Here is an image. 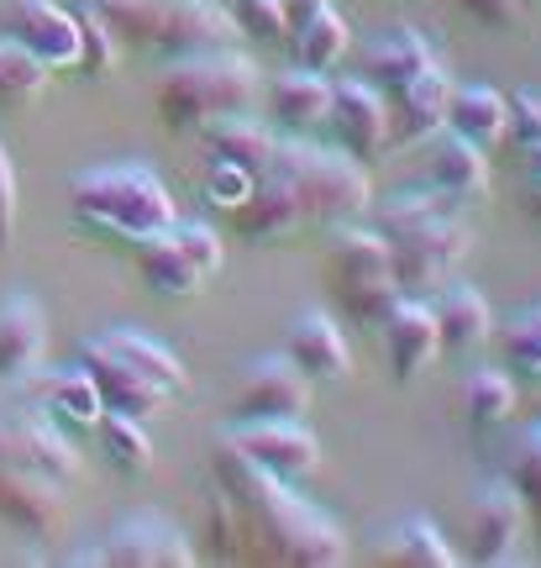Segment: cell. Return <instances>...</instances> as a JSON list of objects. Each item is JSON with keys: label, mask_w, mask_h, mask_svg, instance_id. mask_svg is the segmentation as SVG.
<instances>
[{"label": "cell", "mask_w": 541, "mask_h": 568, "mask_svg": "<svg viewBox=\"0 0 541 568\" xmlns=\"http://www.w3.org/2000/svg\"><path fill=\"white\" fill-rule=\"evenodd\" d=\"M226 495L242 510V531H247V558L284 568H341L353 558L347 531L326 516L321 506H310L295 495L289 479L258 468L253 458H242L237 447L216 443V464H211Z\"/></svg>", "instance_id": "cell-1"}, {"label": "cell", "mask_w": 541, "mask_h": 568, "mask_svg": "<svg viewBox=\"0 0 541 568\" xmlns=\"http://www.w3.org/2000/svg\"><path fill=\"white\" fill-rule=\"evenodd\" d=\"M263 90V69L247 53L232 48H201V53H180L163 63L159 84H153V111L163 116L169 132H201V126L232 116V111H253Z\"/></svg>", "instance_id": "cell-2"}, {"label": "cell", "mask_w": 541, "mask_h": 568, "mask_svg": "<svg viewBox=\"0 0 541 568\" xmlns=\"http://www.w3.org/2000/svg\"><path fill=\"white\" fill-rule=\"evenodd\" d=\"M69 216L84 232L142 243L163 226H174L180 205L147 163H95L69 180Z\"/></svg>", "instance_id": "cell-3"}, {"label": "cell", "mask_w": 541, "mask_h": 568, "mask_svg": "<svg viewBox=\"0 0 541 568\" xmlns=\"http://www.w3.org/2000/svg\"><path fill=\"white\" fill-rule=\"evenodd\" d=\"M111 38L142 53H201V48H232L237 21L221 0H90Z\"/></svg>", "instance_id": "cell-4"}, {"label": "cell", "mask_w": 541, "mask_h": 568, "mask_svg": "<svg viewBox=\"0 0 541 568\" xmlns=\"http://www.w3.org/2000/svg\"><path fill=\"white\" fill-rule=\"evenodd\" d=\"M263 174H279L295 190L305 222H326V226L358 222L363 211L374 205L368 163H358L341 148H321L316 138H279Z\"/></svg>", "instance_id": "cell-5"}, {"label": "cell", "mask_w": 541, "mask_h": 568, "mask_svg": "<svg viewBox=\"0 0 541 568\" xmlns=\"http://www.w3.org/2000/svg\"><path fill=\"white\" fill-rule=\"evenodd\" d=\"M326 274H331V290H337V305L363 326H379L389 316V305L405 295L400 280H395V243L379 226L363 222L331 226Z\"/></svg>", "instance_id": "cell-6"}, {"label": "cell", "mask_w": 541, "mask_h": 568, "mask_svg": "<svg viewBox=\"0 0 541 568\" xmlns=\"http://www.w3.org/2000/svg\"><path fill=\"white\" fill-rule=\"evenodd\" d=\"M389 243H395V280H400V290H437L468 258L473 237H468V226L452 211H437L426 222L389 232Z\"/></svg>", "instance_id": "cell-7"}, {"label": "cell", "mask_w": 541, "mask_h": 568, "mask_svg": "<svg viewBox=\"0 0 541 568\" xmlns=\"http://www.w3.org/2000/svg\"><path fill=\"white\" fill-rule=\"evenodd\" d=\"M221 443L237 447L242 458H253L258 468L279 474V479H310L321 468V443L300 416H268V422H232L221 432Z\"/></svg>", "instance_id": "cell-8"}, {"label": "cell", "mask_w": 541, "mask_h": 568, "mask_svg": "<svg viewBox=\"0 0 541 568\" xmlns=\"http://www.w3.org/2000/svg\"><path fill=\"white\" fill-rule=\"evenodd\" d=\"M0 464L11 468H32V474H48V479H80V447L69 443L48 410H0Z\"/></svg>", "instance_id": "cell-9"}, {"label": "cell", "mask_w": 541, "mask_h": 568, "mask_svg": "<svg viewBox=\"0 0 541 568\" xmlns=\"http://www.w3.org/2000/svg\"><path fill=\"white\" fill-rule=\"evenodd\" d=\"M101 564L111 568H190L195 537L163 510H132L101 537Z\"/></svg>", "instance_id": "cell-10"}, {"label": "cell", "mask_w": 541, "mask_h": 568, "mask_svg": "<svg viewBox=\"0 0 541 568\" xmlns=\"http://www.w3.org/2000/svg\"><path fill=\"white\" fill-rule=\"evenodd\" d=\"M316 400V379L305 374L289 353H263L247 364L237 395H232V422H268V416H305Z\"/></svg>", "instance_id": "cell-11"}, {"label": "cell", "mask_w": 541, "mask_h": 568, "mask_svg": "<svg viewBox=\"0 0 541 568\" xmlns=\"http://www.w3.org/2000/svg\"><path fill=\"white\" fill-rule=\"evenodd\" d=\"M525 500L521 489L504 479L479 485L473 506H468V564H521L525 542Z\"/></svg>", "instance_id": "cell-12"}, {"label": "cell", "mask_w": 541, "mask_h": 568, "mask_svg": "<svg viewBox=\"0 0 541 568\" xmlns=\"http://www.w3.org/2000/svg\"><path fill=\"white\" fill-rule=\"evenodd\" d=\"M0 32L17 38L27 53H38L48 63V74L80 63V21H74V6H59V0H6L0 6Z\"/></svg>", "instance_id": "cell-13"}, {"label": "cell", "mask_w": 541, "mask_h": 568, "mask_svg": "<svg viewBox=\"0 0 541 568\" xmlns=\"http://www.w3.org/2000/svg\"><path fill=\"white\" fill-rule=\"evenodd\" d=\"M0 521L21 531L27 542H53L69 527V495L48 474L0 464Z\"/></svg>", "instance_id": "cell-14"}, {"label": "cell", "mask_w": 541, "mask_h": 568, "mask_svg": "<svg viewBox=\"0 0 541 568\" xmlns=\"http://www.w3.org/2000/svg\"><path fill=\"white\" fill-rule=\"evenodd\" d=\"M331 138L341 153L358 163H379L395 142H389V101L368 80H331Z\"/></svg>", "instance_id": "cell-15"}, {"label": "cell", "mask_w": 541, "mask_h": 568, "mask_svg": "<svg viewBox=\"0 0 541 568\" xmlns=\"http://www.w3.org/2000/svg\"><path fill=\"white\" fill-rule=\"evenodd\" d=\"M447 101H452V74L437 59L389 95V142L395 148H416V142L437 138L447 126Z\"/></svg>", "instance_id": "cell-16"}, {"label": "cell", "mask_w": 541, "mask_h": 568, "mask_svg": "<svg viewBox=\"0 0 541 568\" xmlns=\"http://www.w3.org/2000/svg\"><path fill=\"white\" fill-rule=\"evenodd\" d=\"M74 364L95 379V389H101V406L116 410V416H137V422H147L153 410H163L174 395H163L153 379H142L137 368L126 364V358H116L111 347H101L95 337H84L80 343V358Z\"/></svg>", "instance_id": "cell-17"}, {"label": "cell", "mask_w": 541, "mask_h": 568, "mask_svg": "<svg viewBox=\"0 0 541 568\" xmlns=\"http://www.w3.org/2000/svg\"><path fill=\"white\" fill-rule=\"evenodd\" d=\"M384 332V358L395 368V379H421L426 368L437 364L441 353V332H437V316H431V305L426 301H400L389 305V316L379 322Z\"/></svg>", "instance_id": "cell-18"}, {"label": "cell", "mask_w": 541, "mask_h": 568, "mask_svg": "<svg viewBox=\"0 0 541 568\" xmlns=\"http://www.w3.org/2000/svg\"><path fill=\"white\" fill-rule=\"evenodd\" d=\"M326 116H331V80L326 74L300 69V63L274 74V84H268V122H274L279 138H310V132L326 126Z\"/></svg>", "instance_id": "cell-19"}, {"label": "cell", "mask_w": 541, "mask_h": 568, "mask_svg": "<svg viewBox=\"0 0 541 568\" xmlns=\"http://www.w3.org/2000/svg\"><path fill=\"white\" fill-rule=\"evenodd\" d=\"M284 353L295 358V364L316 379V385H341L347 374H353V353H347V337H341V326L326 316V311H300L295 322H289V337H284Z\"/></svg>", "instance_id": "cell-20"}, {"label": "cell", "mask_w": 541, "mask_h": 568, "mask_svg": "<svg viewBox=\"0 0 541 568\" xmlns=\"http://www.w3.org/2000/svg\"><path fill=\"white\" fill-rule=\"evenodd\" d=\"M426 63H437V48H431L416 27H389V32L363 42V80L374 84L384 101H389L405 80H416Z\"/></svg>", "instance_id": "cell-21"}, {"label": "cell", "mask_w": 541, "mask_h": 568, "mask_svg": "<svg viewBox=\"0 0 541 568\" xmlns=\"http://www.w3.org/2000/svg\"><path fill=\"white\" fill-rule=\"evenodd\" d=\"M300 226H305V211L279 174H258L253 195L232 211V232L242 243H279V237L300 232Z\"/></svg>", "instance_id": "cell-22"}, {"label": "cell", "mask_w": 541, "mask_h": 568, "mask_svg": "<svg viewBox=\"0 0 541 568\" xmlns=\"http://www.w3.org/2000/svg\"><path fill=\"white\" fill-rule=\"evenodd\" d=\"M48 358V316L32 295L0 301V379H27Z\"/></svg>", "instance_id": "cell-23"}, {"label": "cell", "mask_w": 541, "mask_h": 568, "mask_svg": "<svg viewBox=\"0 0 541 568\" xmlns=\"http://www.w3.org/2000/svg\"><path fill=\"white\" fill-rule=\"evenodd\" d=\"M426 184L441 190L452 205L479 201L483 190H489V159H483V148H473L468 138L441 126L437 148H431V159H426Z\"/></svg>", "instance_id": "cell-24"}, {"label": "cell", "mask_w": 541, "mask_h": 568, "mask_svg": "<svg viewBox=\"0 0 541 568\" xmlns=\"http://www.w3.org/2000/svg\"><path fill=\"white\" fill-rule=\"evenodd\" d=\"M284 42H289V59L300 63V69H316V74H331V69L353 53V32H347V21H341L326 0H316L300 17H289Z\"/></svg>", "instance_id": "cell-25"}, {"label": "cell", "mask_w": 541, "mask_h": 568, "mask_svg": "<svg viewBox=\"0 0 541 568\" xmlns=\"http://www.w3.org/2000/svg\"><path fill=\"white\" fill-rule=\"evenodd\" d=\"M32 379V395H38V406L53 416L59 426H95L105 416L101 406V389L95 379L84 374L80 364H63V368H48V374H27Z\"/></svg>", "instance_id": "cell-26"}, {"label": "cell", "mask_w": 541, "mask_h": 568, "mask_svg": "<svg viewBox=\"0 0 541 568\" xmlns=\"http://www.w3.org/2000/svg\"><path fill=\"white\" fill-rule=\"evenodd\" d=\"M201 142H205V159L211 163H237V169L263 174L268 159H274L279 132H274V122H258V116H247V111H232V116L201 126Z\"/></svg>", "instance_id": "cell-27"}, {"label": "cell", "mask_w": 541, "mask_h": 568, "mask_svg": "<svg viewBox=\"0 0 541 568\" xmlns=\"http://www.w3.org/2000/svg\"><path fill=\"white\" fill-rule=\"evenodd\" d=\"M137 274L159 301H190V295H201L205 290V274L190 264V253L174 243L169 226L137 243Z\"/></svg>", "instance_id": "cell-28"}, {"label": "cell", "mask_w": 541, "mask_h": 568, "mask_svg": "<svg viewBox=\"0 0 541 568\" xmlns=\"http://www.w3.org/2000/svg\"><path fill=\"white\" fill-rule=\"evenodd\" d=\"M447 132L468 138L473 148H494L510 132V95H500L494 84H452V101H447Z\"/></svg>", "instance_id": "cell-29"}, {"label": "cell", "mask_w": 541, "mask_h": 568, "mask_svg": "<svg viewBox=\"0 0 541 568\" xmlns=\"http://www.w3.org/2000/svg\"><path fill=\"white\" fill-rule=\"evenodd\" d=\"M431 316H437L441 347L447 353H473V347L489 337V301H483L473 284H437V301H431Z\"/></svg>", "instance_id": "cell-30"}, {"label": "cell", "mask_w": 541, "mask_h": 568, "mask_svg": "<svg viewBox=\"0 0 541 568\" xmlns=\"http://www.w3.org/2000/svg\"><path fill=\"white\" fill-rule=\"evenodd\" d=\"M95 343L111 347L116 358H126V364L137 368L142 379H153V385L163 389V395H184L190 389V374H184V364L169 353L163 343H153L147 332H132V326H111V332H95Z\"/></svg>", "instance_id": "cell-31"}, {"label": "cell", "mask_w": 541, "mask_h": 568, "mask_svg": "<svg viewBox=\"0 0 541 568\" xmlns=\"http://www.w3.org/2000/svg\"><path fill=\"white\" fill-rule=\"evenodd\" d=\"M384 564H405V568H452L458 564V548L441 537V527L431 516H405L384 531Z\"/></svg>", "instance_id": "cell-32"}, {"label": "cell", "mask_w": 541, "mask_h": 568, "mask_svg": "<svg viewBox=\"0 0 541 568\" xmlns=\"http://www.w3.org/2000/svg\"><path fill=\"white\" fill-rule=\"evenodd\" d=\"M201 537H205V552L221 558V564H237L247 558V531H242V510L237 500L226 495L216 474H211V485H205V516H201Z\"/></svg>", "instance_id": "cell-33"}, {"label": "cell", "mask_w": 541, "mask_h": 568, "mask_svg": "<svg viewBox=\"0 0 541 568\" xmlns=\"http://www.w3.org/2000/svg\"><path fill=\"white\" fill-rule=\"evenodd\" d=\"M516 410V385L504 368H473L468 385H462V416L473 432H494V426L510 422Z\"/></svg>", "instance_id": "cell-34"}, {"label": "cell", "mask_w": 541, "mask_h": 568, "mask_svg": "<svg viewBox=\"0 0 541 568\" xmlns=\"http://www.w3.org/2000/svg\"><path fill=\"white\" fill-rule=\"evenodd\" d=\"M101 453L105 464L116 468V474H147L153 468V443H147V432H142L137 416H116V410H105L101 422Z\"/></svg>", "instance_id": "cell-35"}, {"label": "cell", "mask_w": 541, "mask_h": 568, "mask_svg": "<svg viewBox=\"0 0 541 568\" xmlns=\"http://www.w3.org/2000/svg\"><path fill=\"white\" fill-rule=\"evenodd\" d=\"M74 21H80V63H74V74L80 80H105L116 69L121 42L111 38V27L101 21V11L90 0H74Z\"/></svg>", "instance_id": "cell-36"}, {"label": "cell", "mask_w": 541, "mask_h": 568, "mask_svg": "<svg viewBox=\"0 0 541 568\" xmlns=\"http://www.w3.org/2000/svg\"><path fill=\"white\" fill-rule=\"evenodd\" d=\"M42 84H48V63H42L38 53H27L17 38L0 32V105L32 101Z\"/></svg>", "instance_id": "cell-37"}, {"label": "cell", "mask_w": 541, "mask_h": 568, "mask_svg": "<svg viewBox=\"0 0 541 568\" xmlns=\"http://www.w3.org/2000/svg\"><path fill=\"white\" fill-rule=\"evenodd\" d=\"M504 368H516L525 379H541V305H525L500 326Z\"/></svg>", "instance_id": "cell-38"}, {"label": "cell", "mask_w": 541, "mask_h": 568, "mask_svg": "<svg viewBox=\"0 0 541 568\" xmlns=\"http://www.w3.org/2000/svg\"><path fill=\"white\" fill-rule=\"evenodd\" d=\"M510 485L521 489L525 516L537 521V537H541V422L521 426L516 443H510Z\"/></svg>", "instance_id": "cell-39"}, {"label": "cell", "mask_w": 541, "mask_h": 568, "mask_svg": "<svg viewBox=\"0 0 541 568\" xmlns=\"http://www.w3.org/2000/svg\"><path fill=\"white\" fill-rule=\"evenodd\" d=\"M379 205V232H400V226L410 222H426V216H437V211H452V201L441 195V190H431V184H416V190H389Z\"/></svg>", "instance_id": "cell-40"}, {"label": "cell", "mask_w": 541, "mask_h": 568, "mask_svg": "<svg viewBox=\"0 0 541 568\" xmlns=\"http://www.w3.org/2000/svg\"><path fill=\"white\" fill-rule=\"evenodd\" d=\"M226 11L237 21V32H247L253 42H284V32H289L284 0H226Z\"/></svg>", "instance_id": "cell-41"}, {"label": "cell", "mask_w": 541, "mask_h": 568, "mask_svg": "<svg viewBox=\"0 0 541 568\" xmlns=\"http://www.w3.org/2000/svg\"><path fill=\"white\" fill-rule=\"evenodd\" d=\"M169 232H174V243H180L184 253H190V264L201 268L205 280H211V274L221 268V258H226V243H221V232H216V226H205V222H184V216H174V226H169Z\"/></svg>", "instance_id": "cell-42"}, {"label": "cell", "mask_w": 541, "mask_h": 568, "mask_svg": "<svg viewBox=\"0 0 541 568\" xmlns=\"http://www.w3.org/2000/svg\"><path fill=\"white\" fill-rule=\"evenodd\" d=\"M253 184H258L253 169H237V163H211V169H205V201L232 216V211L253 195Z\"/></svg>", "instance_id": "cell-43"}, {"label": "cell", "mask_w": 541, "mask_h": 568, "mask_svg": "<svg viewBox=\"0 0 541 568\" xmlns=\"http://www.w3.org/2000/svg\"><path fill=\"white\" fill-rule=\"evenodd\" d=\"M11 237H17V169L0 148V247H11Z\"/></svg>", "instance_id": "cell-44"}, {"label": "cell", "mask_w": 541, "mask_h": 568, "mask_svg": "<svg viewBox=\"0 0 541 568\" xmlns=\"http://www.w3.org/2000/svg\"><path fill=\"white\" fill-rule=\"evenodd\" d=\"M462 11L473 21H483V27H494V32H510V27L525 17L521 0H462Z\"/></svg>", "instance_id": "cell-45"}, {"label": "cell", "mask_w": 541, "mask_h": 568, "mask_svg": "<svg viewBox=\"0 0 541 568\" xmlns=\"http://www.w3.org/2000/svg\"><path fill=\"white\" fill-rule=\"evenodd\" d=\"M525 211L541 222V180H531V190H525Z\"/></svg>", "instance_id": "cell-46"}, {"label": "cell", "mask_w": 541, "mask_h": 568, "mask_svg": "<svg viewBox=\"0 0 541 568\" xmlns=\"http://www.w3.org/2000/svg\"><path fill=\"white\" fill-rule=\"evenodd\" d=\"M525 169H531V180H541V142L537 148H525Z\"/></svg>", "instance_id": "cell-47"}, {"label": "cell", "mask_w": 541, "mask_h": 568, "mask_svg": "<svg viewBox=\"0 0 541 568\" xmlns=\"http://www.w3.org/2000/svg\"><path fill=\"white\" fill-rule=\"evenodd\" d=\"M537 6H541V0H521V11H537Z\"/></svg>", "instance_id": "cell-48"}, {"label": "cell", "mask_w": 541, "mask_h": 568, "mask_svg": "<svg viewBox=\"0 0 541 568\" xmlns=\"http://www.w3.org/2000/svg\"><path fill=\"white\" fill-rule=\"evenodd\" d=\"M69 6H74V0H69Z\"/></svg>", "instance_id": "cell-49"}]
</instances>
